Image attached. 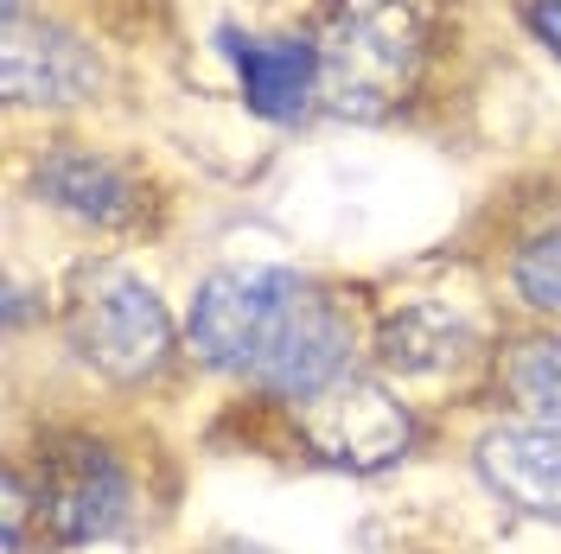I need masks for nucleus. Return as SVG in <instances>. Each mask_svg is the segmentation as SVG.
I'll use <instances>...</instances> for the list:
<instances>
[{
	"instance_id": "f257e3e1",
	"label": "nucleus",
	"mask_w": 561,
	"mask_h": 554,
	"mask_svg": "<svg viewBox=\"0 0 561 554\" xmlns=\"http://www.w3.org/2000/svg\"><path fill=\"white\" fill-rule=\"evenodd\" d=\"M185 338L198 363L300 402L345 377L351 319L294 268H217L192 293Z\"/></svg>"
},
{
	"instance_id": "f03ea898",
	"label": "nucleus",
	"mask_w": 561,
	"mask_h": 554,
	"mask_svg": "<svg viewBox=\"0 0 561 554\" xmlns=\"http://www.w3.org/2000/svg\"><path fill=\"white\" fill-rule=\"evenodd\" d=\"M421 20L402 0H339L319 33V103L351 122H377L415 90Z\"/></svg>"
},
{
	"instance_id": "7ed1b4c3",
	"label": "nucleus",
	"mask_w": 561,
	"mask_h": 554,
	"mask_svg": "<svg viewBox=\"0 0 561 554\" xmlns=\"http://www.w3.org/2000/svg\"><path fill=\"white\" fill-rule=\"evenodd\" d=\"M294 434L319 465L339 472H383L415 447V420L409 408L370 377H332L325 389L294 402Z\"/></svg>"
},
{
	"instance_id": "20e7f679",
	"label": "nucleus",
	"mask_w": 561,
	"mask_h": 554,
	"mask_svg": "<svg viewBox=\"0 0 561 554\" xmlns=\"http://www.w3.org/2000/svg\"><path fill=\"white\" fill-rule=\"evenodd\" d=\"M70 345L83 363H96L115 382H140L153 377L173 350V319L160 307V293L147 280L103 268L83 280L77 307H70Z\"/></svg>"
},
{
	"instance_id": "39448f33",
	"label": "nucleus",
	"mask_w": 561,
	"mask_h": 554,
	"mask_svg": "<svg viewBox=\"0 0 561 554\" xmlns=\"http://www.w3.org/2000/svg\"><path fill=\"white\" fill-rule=\"evenodd\" d=\"M128 510H135V485L122 459L96 440L58 447L51 465L38 472V517L51 522L58 542H103L128 522Z\"/></svg>"
},
{
	"instance_id": "423d86ee",
	"label": "nucleus",
	"mask_w": 561,
	"mask_h": 554,
	"mask_svg": "<svg viewBox=\"0 0 561 554\" xmlns=\"http://www.w3.org/2000/svg\"><path fill=\"white\" fill-rule=\"evenodd\" d=\"M0 77H7V96L20 108H70V103H90L103 90V58L77 33L51 26V20L7 13Z\"/></svg>"
},
{
	"instance_id": "0eeeda50",
	"label": "nucleus",
	"mask_w": 561,
	"mask_h": 554,
	"mask_svg": "<svg viewBox=\"0 0 561 554\" xmlns=\"http://www.w3.org/2000/svg\"><path fill=\"white\" fill-rule=\"evenodd\" d=\"M224 58L237 65L243 103L255 108L262 122H300V115L319 103V38L224 33Z\"/></svg>"
},
{
	"instance_id": "6e6552de",
	"label": "nucleus",
	"mask_w": 561,
	"mask_h": 554,
	"mask_svg": "<svg viewBox=\"0 0 561 554\" xmlns=\"http://www.w3.org/2000/svg\"><path fill=\"white\" fill-rule=\"evenodd\" d=\"M479 472L485 485L536 522H561V427L511 420L479 440Z\"/></svg>"
},
{
	"instance_id": "1a4fd4ad",
	"label": "nucleus",
	"mask_w": 561,
	"mask_h": 554,
	"mask_svg": "<svg viewBox=\"0 0 561 554\" xmlns=\"http://www.w3.org/2000/svg\"><path fill=\"white\" fill-rule=\"evenodd\" d=\"M38 198L77 223L115 230L140 210V185L128 178L122 160H108L96 147H51V153H38Z\"/></svg>"
},
{
	"instance_id": "9d476101",
	"label": "nucleus",
	"mask_w": 561,
	"mask_h": 554,
	"mask_svg": "<svg viewBox=\"0 0 561 554\" xmlns=\"http://www.w3.org/2000/svg\"><path fill=\"white\" fill-rule=\"evenodd\" d=\"M377 357L389 370H409V377H434V370H454L466 357V325L447 307H402L377 332Z\"/></svg>"
},
{
	"instance_id": "9b49d317",
	"label": "nucleus",
	"mask_w": 561,
	"mask_h": 554,
	"mask_svg": "<svg viewBox=\"0 0 561 554\" xmlns=\"http://www.w3.org/2000/svg\"><path fill=\"white\" fill-rule=\"evenodd\" d=\"M504 395L536 427H561V338H524L504 350Z\"/></svg>"
},
{
	"instance_id": "f8f14e48",
	"label": "nucleus",
	"mask_w": 561,
	"mask_h": 554,
	"mask_svg": "<svg viewBox=\"0 0 561 554\" xmlns=\"http://www.w3.org/2000/svg\"><path fill=\"white\" fill-rule=\"evenodd\" d=\"M511 287H517V300H524L529 312L561 319V236L529 243L524 255L511 262Z\"/></svg>"
},
{
	"instance_id": "ddd939ff",
	"label": "nucleus",
	"mask_w": 561,
	"mask_h": 554,
	"mask_svg": "<svg viewBox=\"0 0 561 554\" xmlns=\"http://www.w3.org/2000/svg\"><path fill=\"white\" fill-rule=\"evenodd\" d=\"M524 26L536 33V45L561 58V0H524Z\"/></svg>"
},
{
	"instance_id": "4468645a",
	"label": "nucleus",
	"mask_w": 561,
	"mask_h": 554,
	"mask_svg": "<svg viewBox=\"0 0 561 554\" xmlns=\"http://www.w3.org/2000/svg\"><path fill=\"white\" fill-rule=\"evenodd\" d=\"M217 554H268V549H217Z\"/></svg>"
}]
</instances>
